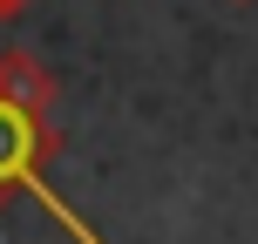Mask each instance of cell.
I'll list each match as a JSON object with an SVG mask.
<instances>
[{
    "label": "cell",
    "mask_w": 258,
    "mask_h": 244,
    "mask_svg": "<svg viewBox=\"0 0 258 244\" xmlns=\"http://www.w3.org/2000/svg\"><path fill=\"white\" fill-rule=\"evenodd\" d=\"M54 156H61V136H54V116H48V109L0 102V210H7L14 197H34V204L61 224L68 244H102V231H95L89 217H75V204L48 183V163H54Z\"/></svg>",
    "instance_id": "1"
},
{
    "label": "cell",
    "mask_w": 258,
    "mask_h": 244,
    "mask_svg": "<svg viewBox=\"0 0 258 244\" xmlns=\"http://www.w3.org/2000/svg\"><path fill=\"white\" fill-rule=\"evenodd\" d=\"M0 102L48 109V116H54V102H61V82H54V68L41 61V54H27V48H7V54H0Z\"/></svg>",
    "instance_id": "2"
},
{
    "label": "cell",
    "mask_w": 258,
    "mask_h": 244,
    "mask_svg": "<svg viewBox=\"0 0 258 244\" xmlns=\"http://www.w3.org/2000/svg\"><path fill=\"white\" fill-rule=\"evenodd\" d=\"M27 7H34V0H0V27H14V21H21Z\"/></svg>",
    "instance_id": "3"
},
{
    "label": "cell",
    "mask_w": 258,
    "mask_h": 244,
    "mask_svg": "<svg viewBox=\"0 0 258 244\" xmlns=\"http://www.w3.org/2000/svg\"><path fill=\"white\" fill-rule=\"evenodd\" d=\"M231 7H251V0H231Z\"/></svg>",
    "instance_id": "4"
}]
</instances>
